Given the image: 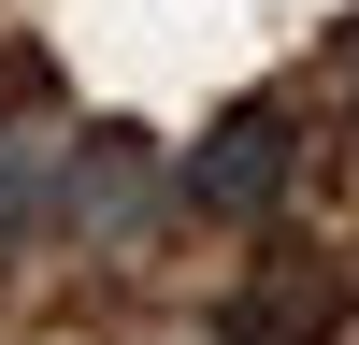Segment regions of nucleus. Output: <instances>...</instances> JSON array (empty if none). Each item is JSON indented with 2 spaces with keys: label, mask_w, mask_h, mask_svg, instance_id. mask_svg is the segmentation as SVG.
I'll return each instance as SVG.
<instances>
[{
  "label": "nucleus",
  "mask_w": 359,
  "mask_h": 345,
  "mask_svg": "<svg viewBox=\"0 0 359 345\" xmlns=\"http://www.w3.org/2000/svg\"><path fill=\"white\" fill-rule=\"evenodd\" d=\"M331 316H345L331 259H273V273H245L216 302V345H331Z\"/></svg>",
  "instance_id": "nucleus-2"
},
{
  "label": "nucleus",
  "mask_w": 359,
  "mask_h": 345,
  "mask_svg": "<svg viewBox=\"0 0 359 345\" xmlns=\"http://www.w3.org/2000/svg\"><path fill=\"white\" fill-rule=\"evenodd\" d=\"M158 201L172 187H158V158H144L130 130H101L72 172H57V216H72V230H158Z\"/></svg>",
  "instance_id": "nucleus-3"
},
{
  "label": "nucleus",
  "mask_w": 359,
  "mask_h": 345,
  "mask_svg": "<svg viewBox=\"0 0 359 345\" xmlns=\"http://www.w3.org/2000/svg\"><path fill=\"white\" fill-rule=\"evenodd\" d=\"M43 230H57V172H43V144L0 130V259H29Z\"/></svg>",
  "instance_id": "nucleus-4"
},
{
  "label": "nucleus",
  "mask_w": 359,
  "mask_h": 345,
  "mask_svg": "<svg viewBox=\"0 0 359 345\" xmlns=\"http://www.w3.org/2000/svg\"><path fill=\"white\" fill-rule=\"evenodd\" d=\"M187 201L201 216H273L287 201V101H230L187 158Z\"/></svg>",
  "instance_id": "nucleus-1"
}]
</instances>
